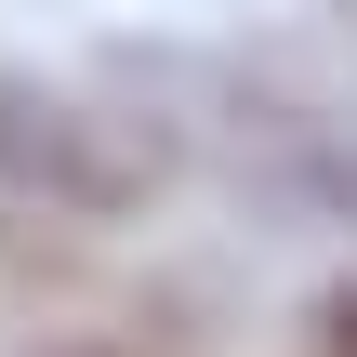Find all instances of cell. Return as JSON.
Wrapping results in <instances>:
<instances>
[{"instance_id":"4","label":"cell","mask_w":357,"mask_h":357,"mask_svg":"<svg viewBox=\"0 0 357 357\" xmlns=\"http://www.w3.org/2000/svg\"><path fill=\"white\" fill-rule=\"evenodd\" d=\"M40 357H159V344H132V331H40Z\"/></svg>"},{"instance_id":"3","label":"cell","mask_w":357,"mask_h":357,"mask_svg":"<svg viewBox=\"0 0 357 357\" xmlns=\"http://www.w3.org/2000/svg\"><path fill=\"white\" fill-rule=\"evenodd\" d=\"M305 331H318V357H357V278L318 291V318H305Z\"/></svg>"},{"instance_id":"1","label":"cell","mask_w":357,"mask_h":357,"mask_svg":"<svg viewBox=\"0 0 357 357\" xmlns=\"http://www.w3.org/2000/svg\"><path fill=\"white\" fill-rule=\"evenodd\" d=\"M132 79L172 106L185 146H212L278 225H344L357 238V119H331L318 93L265 79V66H185V53H132Z\"/></svg>"},{"instance_id":"2","label":"cell","mask_w":357,"mask_h":357,"mask_svg":"<svg viewBox=\"0 0 357 357\" xmlns=\"http://www.w3.org/2000/svg\"><path fill=\"white\" fill-rule=\"evenodd\" d=\"M185 172V132H172V106L132 79V93H53V79H0V185H13V212L40 199V212H79V225H119V212H146L159 185Z\"/></svg>"},{"instance_id":"5","label":"cell","mask_w":357,"mask_h":357,"mask_svg":"<svg viewBox=\"0 0 357 357\" xmlns=\"http://www.w3.org/2000/svg\"><path fill=\"white\" fill-rule=\"evenodd\" d=\"M331 13H344V26H357V0H331Z\"/></svg>"}]
</instances>
